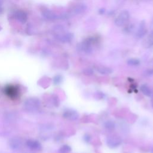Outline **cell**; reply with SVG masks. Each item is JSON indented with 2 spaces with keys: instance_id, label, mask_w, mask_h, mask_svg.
<instances>
[{
  "instance_id": "1",
  "label": "cell",
  "mask_w": 153,
  "mask_h": 153,
  "mask_svg": "<svg viewBox=\"0 0 153 153\" xmlns=\"http://www.w3.org/2000/svg\"><path fill=\"white\" fill-rule=\"evenodd\" d=\"M24 108L28 112H35L40 107V101L37 98H30L24 103Z\"/></svg>"
},
{
  "instance_id": "2",
  "label": "cell",
  "mask_w": 153,
  "mask_h": 153,
  "mask_svg": "<svg viewBox=\"0 0 153 153\" xmlns=\"http://www.w3.org/2000/svg\"><path fill=\"white\" fill-rule=\"evenodd\" d=\"M130 14L128 10L121 12L115 20V24L118 27H121L125 25L129 20Z\"/></svg>"
},
{
  "instance_id": "3",
  "label": "cell",
  "mask_w": 153,
  "mask_h": 153,
  "mask_svg": "<svg viewBox=\"0 0 153 153\" xmlns=\"http://www.w3.org/2000/svg\"><path fill=\"white\" fill-rule=\"evenodd\" d=\"M4 93L8 98L14 100L19 98L20 91L17 86L8 85L4 88Z\"/></svg>"
},
{
  "instance_id": "4",
  "label": "cell",
  "mask_w": 153,
  "mask_h": 153,
  "mask_svg": "<svg viewBox=\"0 0 153 153\" xmlns=\"http://www.w3.org/2000/svg\"><path fill=\"white\" fill-rule=\"evenodd\" d=\"M93 39V38H88L83 41L79 45V49L81 51L84 52L85 53H91L92 52V43Z\"/></svg>"
},
{
  "instance_id": "5",
  "label": "cell",
  "mask_w": 153,
  "mask_h": 153,
  "mask_svg": "<svg viewBox=\"0 0 153 153\" xmlns=\"http://www.w3.org/2000/svg\"><path fill=\"white\" fill-rule=\"evenodd\" d=\"M26 145L27 147L32 151H40L43 149L41 143L37 140L30 139L26 141Z\"/></svg>"
},
{
  "instance_id": "6",
  "label": "cell",
  "mask_w": 153,
  "mask_h": 153,
  "mask_svg": "<svg viewBox=\"0 0 153 153\" xmlns=\"http://www.w3.org/2000/svg\"><path fill=\"white\" fill-rule=\"evenodd\" d=\"M122 139L118 136H110L107 139V144L111 148H114L120 145Z\"/></svg>"
},
{
  "instance_id": "7",
  "label": "cell",
  "mask_w": 153,
  "mask_h": 153,
  "mask_svg": "<svg viewBox=\"0 0 153 153\" xmlns=\"http://www.w3.org/2000/svg\"><path fill=\"white\" fill-rule=\"evenodd\" d=\"M9 147L13 151H17L22 147V141L21 138L14 137L10 139L8 142Z\"/></svg>"
},
{
  "instance_id": "8",
  "label": "cell",
  "mask_w": 153,
  "mask_h": 153,
  "mask_svg": "<svg viewBox=\"0 0 153 153\" xmlns=\"http://www.w3.org/2000/svg\"><path fill=\"white\" fill-rule=\"evenodd\" d=\"M14 17L16 20L22 24L25 23L28 21V15L26 13L21 10H19L15 12Z\"/></svg>"
},
{
  "instance_id": "9",
  "label": "cell",
  "mask_w": 153,
  "mask_h": 153,
  "mask_svg": "<svg viewBox=\"0 0 153 153\" xmlns=\"http://www.w3.org/2000/svg\"><path fill=\"white\" fill-rule=\"evenodd\" d=\"M63 116L66 119L74 121V120H76L78 119V118L79 117V115L77 112L74 111V110H66V111H65L63 112Z\"/></svg>"
},
{
  "instance_id": "10",
  "label": "cell",
  "mask_w": 153,
  "mask_h": 153,
  "mask_svg": "<svg viewBox=\"0 0 153 153\" xmlns=\"http://www.w3.org/2000/svg\"><path fill=\"white\" fill-rule=\"evenodd\" d=\"M147 33V30L145 24L144 22H142L141 23V24H140V25L138 29L137 32L136 33V36L138 38H142V37H144Z\"/></svg>"
},
{
  "instance_id": "11",
  "label": "cell",
  "mask_w": 153,
  "mask_h": 153,
  "mask_svg": "<svg viewBox=\"0 0 153 153\" xmlns=\"http://www.w3.org/2000/svg\"><path fill=\"white\" fill-rule=\"evenodd\" d=\"M57 39L63 43H69L72 40L74 35L72 33H66L57 36Z\"/></svg>"
},
{
  "instance_id": "12",
  "label": "cell",
  "mask_w": 153,
  "mask_h": 153,
  "mask_svg": "<svg viewBox=\"0 0 153 153\" xmlns=\"http://www.w3.org/2000/svg\"><path fill=\"white\" fill-rule=\"evenodd\" d=\"M43 16L49 20H57L61 17L50 10H45L43 12Z\"/></svg>"
},
{
  "instance_id": "13",
  "label": "cell",
  "mask_w": 153,
  "mask_h": 153,
  "mask_svg": "<svg viewBox=\"0 0 153 153\" xmlns=\"http://www.w3.org/2000/svg\"><path fill=\"white\" fill-rule=\"evenodd\" d=\"M86 9H87V7L85 4H78L76 5L75 7H74L72 10V14H80L83 13H84Z\"/></svg>"
},
{
  "instance_id": "14",
  "label": "cell",
  "mask_w": 153,
  "mask_h": 153,
  "mask_svg": "<svg viewBox=\"0 0 153 153\" xmlns=\"http://www.w3.org/2000/svg\"><path fill=\"white\" fill-rule=\"evenodd\" d=\"M98 71L103 75H109L112 72V69L105 66H99L98 68Z\"/></svg>"
},
{
  "instance_id": "15",
  "label": "cell",
  "mask_w": 153,
  "mask_h": 153,
  "mask_svg": "<svg viewBox=\"0 0 153 153\" xmlns=\"http://www.w3.org/2000/svg\"><path fill=\"white\" fill-rule=\"evenodd\" d=\"M141 90L142 92V93L144 95L147 96H151L152 95V92L151 89L145 84H143L141 85Z\"/></svg>"
},
{
  "instance_id": "16",
  "label": "cell",
  "mask_w": 153,
  "mask_h": 153,
  "mask_svg": "<svg viewBox=\"0 0 153 153\" xmlns=\"http://www.w3.org/2000/svg\"><path fill=\"white\" fill-rule=\"evenodd\" d=\"M144 44H145L146 47H150L153 45V31H151L147 36Z\"/></svg>"
},
{
  "instance_id": "17",
  "label": "cell",
  "mask_w": 153,
  "mask_h": 153,
  "mask_svg": "<svg viewBox=\"0 0 153 153\" xmlns=\"http://www.w3.org/2000/svg\"><path fill=\"white\" fill-rule=\"evenodd\" d=\"M104 126L107 129H108L109 130H112L114 129V128H115V123L112 121L108 120V121H107L105 122Z\"/></svg>"
},
{
  "instance_id": "18",
  "label": "cell",
  "mask_w": 153,
  "mask_h": 153,
  "mask_svg": "<svg viewBox=\"0 0 153 153\" xmlns=\"http://www.w3.org/2000/svg\"><path fill=\"white\" fill-rule=\"evenodd\" d=\"M71 151V148L68 145H64L62 146L59 150V153H69Z\"/></svg>"
},
{
  "instance_id": "19",
  "label": "cell",
  "mask_w": 153,
  "mask_h": 153,
  "mask_svg": "<svg viewBox=\"0 0 153 153\" xmlns=\"http://www.w3.org/2000/svg\"><path fill=\"white\" fill-rule=\"evenodd\" d=\"M128 64L130 66H138L140 64V61L138 59L135 58H132L128 61Z\"/></svg>"
},
{
  "instance_id": "20",
  "label": "cell",
  "mask_w": 153,
  "mask_h": 153,
  "mask_svg": "<svg viewBox=\"0 0 153 153\" xmlns=\"http://www.w3.org/2000/svg\"><path fill=\"white\" fill-rule=\"evenodd\" d=\"M62 80H63V78L61 75H57L53 78V81L55 85H57V84H59L62 83Z\"/></svg>"
},
{
  "instance_id": "21",
  "label": "cell",
  "mask_w": 153,
  "mask_h": 153,
  "mask_svg": "<svg viewBox=\"0 0 153 153\" xmlns=\"http://www.w3.org/2000/svg\"><path fill=\"white\" fill-rule=\"evenodd\" d=\"M93 70L90 69V68H88V69H85L83 71V74L85 75H92L93 74Z\"/></svg>"
},
{
  "instance_id": "22",
  "label": "cell",
  "mask_w": 153,
  "mask_h": 153,
  "mask_svg": "<svg viewBox=\"0 0 153 153\" xmlns=\"http://www.w3.org/2000/svg\"><path fill=\"white\" fill-rule=\"evenodd\" d=\"M83 139L85 142L89 143L91 141V136L89 135V134H85V135H84Z\"/></svg>"
},
{
  "instance_id": "23",
  "label": "cell",
  "mask_w": 153,
  "mask_h": 153,
  "mask_svg": "<svg viewBox=\"0 0 153 153\" xmlns=\"http://www.w3.org/2000/svg\"><path fill=\"white\" fill-rule=\"evenodd\" d=\"M144 74L147 76H151L153 75V70L152 69H149L145 71Z\"/></svg>"
},
{
  "instance_id": "24",
  "label": "cell",
  "mask_w": 153,
  "mask_h": 153,
  "mask_svg": "<svg viewBox=\"0 0 153 153\" xmlns=\"http://www.w3.org/2000/svg\"><path fill=\"white\" fill-rule=\"evenodd\" d=\"M3 10V1L0 0V12Z\"/></svg>"
},
{
  "instance_id": "25",
  "label": "cell",
  "mask_w": 153,
  "mask_h": 153,
  "mask_svg": "<svg viewBox=\"0 0 153 153\" xmlns=\"http://www.w3.org/2000/svg\"><path fill=\"white\" fill-rule=\"evenodd\" d=\"M105 10L104 8H102V9L99 10V13H100V14H103V13H105Z\"/></svg>"
},
{
  "instance_id": "26",
  "label": "cell",
  "mask_w": 153,
  "mask_h": 153,
  "mask_svg": "<svg viewBox=\"0 0 153 153\" xmlns=\"http://www.w3.org/2000/svg\"><path fill=\"white\" fill-rule=\"evenodd\" d=\"M151 105H152V107H153V98H152L151 99Z\"/></svg>"
},
{
  "instance_id": "27",
  "label": "cell",
  "mask_w": 153,
  "mask_h": 153,
  "mask_svg": "<svg viewBox=\"0 0 153 153\" xmlns=\"http://www.w3.org/2000/svg\"><path fill=\"white\" fill-rule=\"evenodd\" d=\"M151 152L152 153H153V147L151 149Z\"/></svg>"
}]
</instances>
